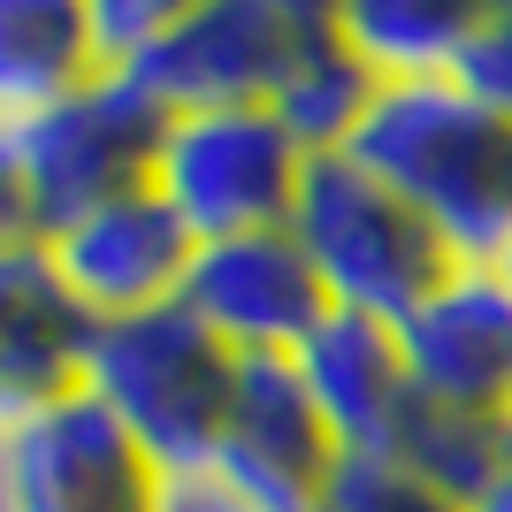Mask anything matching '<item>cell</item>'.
Masks as SVG:
<instances>
[{"mask_svg": "<svg viewBox=\"0 0 512 512\" xmlns=\"http://www.w3.org/2000/svg\"><path fill=\"white\" fill-rule=\"evenodd\" d=\"M352 161L444 237L459 268H505L512 253V115L482 107L459 77L383 85L352 130Z\"/></svg>", "mask_w": 512, "mask_h": 512, "instance_id": "1", "label": "cell"}, {"mask_svg": "<svg viewBox=\"0 0 512 512\" xmlns=\"http://www.w3.org/2000/svg\"><path fill=\"white\" fill-rule=\"evenodd\" d=\"M161 130L169 115L130 77H92L54 107L0 115V245H39L85 207L146 184Z\"/></svg>", "mask_w": 512, "mask_h": 512, "instance_id": "2", "label": "cell"}, {"mask_svg": "<svg viewBox=\"0 0 512 512\" xmlns=\"http://www.w3.org/2000/svg\"><path fill=\"white\" fill-rule=\"evenodd\" d=\"M230 383H237V352H222L184 306L100 321V337L85 352V390L153 459V474L199 467L222 451Z\"/></svg>", "mask_w": 512, "mask_h": 512, "instance_id": "3", "label": "cell"}, {"mask_svg": "<svg viewBox=\"0 0 512 512\" xmlns=\"http://www.w3.org/2000/svg\"><path fill=\"white\" fill-rule=\"evenodd\" d=\"M291 237H299L306 268L321 276V291H329L337 314H375L390 329L459 268L444 253V237L428 230L390 184H375L352 153L306 161L299 207H291Z\"/></svg>", "mask_w": 512, "mask_h": 512, "instance_id": "4", "label": "cell"}, {"mask_svg": "<svg viewBox=\"0 0 512 512\" xmlns=\"http://www.w3.org/2000/svg\"><path fill=\"white\" fill-rule=\"evenodd\" d=\"M306 161L314 153L291 138L276 107H192L169 115L146 184L184 214L199 245H214V237L291 230Z\"/></svg>", "mask_w": 512, "mask_h": 512, "instance_id": "5", "label": "cell"}, {"mask_svg": "<svg viewBox=\"0 0 512 512\" xmlns=\"http://www.w3.org/2000/svg\"><path fill=\"white\" fill-rule=\"evenodd\" d=\"M321 31H329L321 0H192L169 16L146 62L130 69V85L161 115L268 107Z\"/></svg>", "mask_w": 512, "mask_h": 512, "instance_id": "6", "label": "cell"}, {"mask_svg": "<svg viewBox=\"0 0 512 512\" xmlns=\"http://www.w3.org/2000/svg\"><path fill=\"white\" fill-rule=\"evenodd\" d=\"M161 474L92 390L0 413V512H153Z\"/></svg>", "mask_w": 512, "mask_h": 512, "instance_id": "7", "label": "cell"}, {"mask_svg": "<svg viewBox=\"0 0 512 512\" xmlns=\"http://www.w3.org/2000/svg\"><path fill=\"white\" fill-rule=\"evenodd\" d=\"M39 253L92 321H130L184 299L199 237L153 184H130V192L85 207L77 222H62L54 237H39Z\"/></svg>", "mask_w": 512, "mask_h": 512, "instance_id": "8", "label": "cell"}, {"mask_svg": "<svg viewBox=\"0 0 512 512\" xmlns=\"http://www.w3.org/2000/svg\"><path fill=\"white\" fill-rule=\"evenodd\" d=\"M176 306L237 360H299V344L337 314L291 230H253V237L199 245Z\"/></svg>", "mask_w": 512, "mask_h": 512, "instance_id": "9", "label": "cell"}, {"mask_svg": "<svg viewBox=\"0 0 512 512\" xmlns=\"http://www.w3.org/2000/svg\"><path fill=\"white\" fill-rule=\"evenodd\" d=\"M406 383L421 406L505 421L512 413V276L505 268H451L398 321Z\"/></svg>", "mask_w": 512, "mask_h": 512, "instance_id": "10", "label": "cell"}, {"mask_svg": "<svg viewBox=\"0 0 512 512\" xmlns=\"http://www.w3.org/2000/svg\"><path fill=\"white\" fill-rule=\"evenodd\" d=\"M299 375H306V390H314V406H321L344 459H390V444H398V428L413 413L406 352H398L390 321L329 314L299 344Z\"/></svg>", "mask_w": 512, "mask_h": 512, "instance_id": "11", "label": "cell"}, {"mask_svg": "<svg viewBox=\"0 0 512 512\" xmlns=\"http://www.w3.org/2000/svg\"><path fill=\"white\" fill-rule=\"evenodd\" d=\"M100 321L69 299L39 245H0V413L85 390V352Z\"/></svg>", "mask_w": 512, "mask_h": 512, "instance_id": "12", "label": "cell"}, {"mask_svg": "<svg viewBox=\"0 0 512 512\" xmlns=\"http://www.w3.org/2000/svg\"><path fill=\"white\" fill-rule=\"evenodd\" d=\"M222 459H237L245 474L306 497V505L329 490V474L344 467V451H337V436H329V421H321L299 360H237L230 421H222Z\"/></svg>", "mask_w": 512, "mask_h": 512, "instance_id": "13", "label": "cell"}, {"mask_svg": "<svg viewBox=\"0 0 512 512\" xmlns=\"http://www.w3.org/2000/svg\"><path fill=\"white\" fill-rule=\"evenodd\" d=\"M92 77V0H0V115L54 107Z\"/></svg>", "mask_w": 512, "mask_h": 512, "instance_id": "14", "label": "cell"}, {"mask_svg": "<svg viewBox=\"0 0 512 512\" xmlns=\"http://www.w3.org/2000/svg\"><path fill=\"white\" fill-rule=\"evenodd\" d=\"M482 0H337V39L375 85H436L459 69Z\"/></svg>", "mask_w": 512, "mask_h": 512, "instance_id": "15", "label": "cell"}, {"mask_svg": "<svg viewBox=\"0 0 512 512\" xmlns=\"http://www.w3.org/2000/svg\"><path fill=\"white\" fill-rule=\"evenodd\" d=\"M390 459H398L413 482H428L436 497L474 512L497 490V474H505V421H474V413H444V406H421V398H413Z\"/></svg>", "mask_w": 512, "mask_h": 512, "instance_id": "16", "label": "cell"}, {"mask_svg": "<svg viewBox=\"0 0 512 512\" xmlns=\"http://www.w3.org/2000/svg\"><path fill=\"white\" fill-rule=\"evenodd\" d=\"M375 92H383V85H375V77L360 69V54L337 39V8H329V31L306 46V62L283 77V92L268 107H276L283 123H291V138L321 161V153L352 146V130H360V115H367Z\"/></svg>", "mask_w": 512, "mask_h": 512, "instance_id": "17", "label": "cell"}, {"mask_svg": "<svg viewBox=\"0 0 512 512\" xmlns=\"http://www.w3.org/2000/svg\"><path fill=\"white\" fill-rule=\"evenodd\" d=\"M153 512H314L306 497L276 490V482H260V474H245L237 459H199V467H176L161 474V497H153Z\"/></svg>", "mask_w": 512, "mask_h": 512, "instance_id": "18", "label": "cell"}, {"mask_svg": "<svg viewBox=\"0 0 512 512\" xmlns=\"http://www.w3.org/2000/svg\"><path fill=\"white\" fill-rule=\"evenodd\" d=\"M314 512H467V505H451L428 482H413L398 459H344L329 474V490L314 497Z\"/></svg>", "mask_w": 512, "mask_h": 512, "instance_id": "19", "label": "cell"}, {"mask_svg": "<svg viewBox=\"0 0 512 512\" xmlns=\"http://www.w3.org/2000/svg\"><path fill=\"white\" fill-rule=\"evenodd\" d=\"M451 77L482 107L512 115V0H482V8H474V31H467V46H459V69H451Z\"/></svg>", "mask_w": 512, "mask_h": 512, "instance_id": "20", "label": "cell"}, {"mask_svg": "<svg viewBox=\"0 0 512 512\" xmlns=\"http://www.w3.org/2000/svg\"><path fill=\"white\" fill-rule=\"evenodd\" d=\"M474 512H512V467H505V474H497V490H490V497H482V505H474Z\"/></svg>", "mask_w": 512, "mask_h": 512, "instance_id": "21", "label": "cell"}, {"mask_svg": "<svg viewBox=\"0 0 512 512\" xmlns=\"http://www.w3.org/2000/svg\"><path fill=\"white\" fill-rule=\"evenodd\" d=\"M505 276H512V253H505Z\"/></svg>", "mask_w": 512, "mask_h": 512, "instance_id": "22", "label": "cell"}]
</instances>
